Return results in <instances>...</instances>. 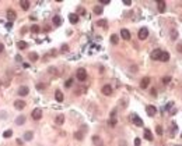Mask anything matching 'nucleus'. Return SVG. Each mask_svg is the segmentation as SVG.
<instances>
[{
    "label": "nucleus",
    "mask_w": 182,
    "mask_h": 146,
    "mask_svg": "<svg viewBox=\"0 0 182 146\" xmlns=\"http://www.w3.org/2000/svg\"><path fill=\"white\" fill-rule=\"evenodd\" d=\"M121 36H122V39H125V40H129V39H130V32H129L127 29H122Z\"/></svg>",
    "instance_id": "nucleus-12"
},
{
    "label": "nucleus",
    "mask_w": 182,
    "mask_h": 146,
    "mask_svg": "<svg viewBox=\"0 0 182 146\" xmlns=\"http://www.w3.org/2000/svg\"><path fill=\"white\" fill-rule=\"evenodd\" d=\"M67 50H69V46H67V45L62 46V52H67Z\"/></svg>",
    "instance_id": "nucleus-38"
},
{
    "label": "nucleus",
    "mask_w": 182,
    "mask_h": 146,
    "mask_svg": "<svg viewBox=\"0 0 182 146\" xmlns=\"http://www.w3.org/2000/svg\"><path fill=\"white\" fill-rule=\"evenodd\" d=\"M130 70H132V72H136L137 67H136V66H133V67H132V68H130Z\"/></svg>",
    "instance_id": "nucleus-46"
},
{
    "label": "nucleus",
    "mask_w": 182,
    "mask_h": 146,
    "mask_svg": "<svg viewBox=\"0 0 182 146\" xmlns=\"http://www.w3.org/2000/svg\"><path fill=\"white\" fill-rule=\"evenodd\" d=\"M28 59H30V60H32V61H36V60L39 59V56H38L36 53H34V52H32V53H30V54H28Z\"/></svg>",
    "instance_id": "nucleus-25"
},
{
    "label": "nucleus",
    "mask_w": 182,
    "mask_h": 146,
    "mask_svg": "<svg viewBox=\"0 0 182 146\" xmlns=\"http://www.w3.org/2000/svg\"><path fill=\"white\" fill-rule=\"evenodd\" d=\"M52 21H53V24L56 25V27H59V25L62 24V20H60V17H59V15H55Z\"/></svg>",
    "instance_id": "nucleus-22"
},
{
    "label": "nucleus",
    "mask_w": 182,
    "mask_h": 146,
    "mask_svg": "<svg viewBox=\"0 0 182 146\" xmlns=\"http://www.w3.org/2000/svg\"><path fill=\"white\" fill-rule=\"evenodd\" d=\"M170 81H171V78H170V77H164V78H163V82L165 83V85H167V83L170 82Z\"/></svg>",
    "instance_id": "nucleus-34"
},
{
    "label": "nucleus",
    "mask_w": 182,
    "mask_h": 146,
    "mask_svg": "<svg viewBox=\"0 0 182 146\" xmlns=\"http://www.w3.org/2000/svg\"><path fill=\"white\" fill-rule=\"evenodd\" d=\"M147 36H149V29H147V28H140L139 29V39L140 40L147 39Z\"/></svg>",
    "instance_id": "nucleus-2"
},
{
    "label": "nucleus",
    "mask_w": 182,
    "mask_h": 146,
    "mask_svg": "<svg viewBox=\"0 0 182 146\" xmlns=\"http://www.w3.org/2000/svg\"><path fill=\"white\" fill-rule=\"evenodd\" d=\"M118 40H119L118 35H112V36H111V42H112L113 45H116V43H118Z\"/></svg>",
    "instance_id": "nucleus-29"
},
{
    "label": "nucleus",
    "mask_w": 182,
    "mask_h": 146,
    "mask_svg": "<svg viewBox=\"0 0 182 146\" xmlns=\"http://www.w3.org/2000/svg\"><path fill=\"white\" fill-rule=\"evenodd\" d=\"M181 138H182V134H181Z\"/></svg>",
    "instance_id": "nucleus-48"
},
{
    "label": "nucleus",
    "mask_w": 182,
    "mask_h": 146,
    "mask_svg": "<svg viewBox=\"0 0 182 146\" xmlns=\"http://www.w3.org/2000/svg\"><path fill=\"white\" fill-rule=\"evenodd\" d=\"M150 93H151L153 96H157V90H155V89H151V92H150Z\"/></svg>",
    "instance_id": "nucleus-44"
},
{
    "label": "nucleus",
    "mask_w": 182,
    "mask_h": 146,
    "mask_svg": "<svg viewBox=\"0 0 182 146\" xmlns=\"http://www.w3.org/2000/svg\"><path fill=\"white\" fill-rule=\"evenodd\" d=\"M146 111H147V114H149L150 117H153V116H155V113H157V109H155L154 106H151V104H150V106H147V107H146Z\"/></svg>",
    "instance_id": "nucleus-6"
},
{
    "label": "nucleus",
    "mask_w": 182,
    "mask_h": 146,
    "mask_svg": "<svg viewBox=\"0 0 182 146\" xmlns=\"http://www.w3.org/2000/svg\"><path fill=\"white\" fill-rule=\"evenodd\" d=\"M132 121H133V124H134V125H137V127H143V121H142V118H140L139 116H136V114H133V116H132Z\"/></svg>",
    "instance_id": "nucleus-4"
},
{
    "label": "nucleus",
    "mask_w": 182,
    "mask_h": 146,
    "mask_svg": "<svg viewBox=\"0 0 182 146\" xmlns=\"http://www.w3.org/2000/svg\"><path fill=\"white\" fill-rule=\"evenodd\" d=\"M49 72H52V74H56V68H53V67H52V68H49Z\"/></svg>",
    "instance_id": "nucleus-42"
},
{
    "label": "nucleus",
    "mask_w": 182,
    "mask_h": 146,
    "mask_svg": "<svg viewBox=\"0 0 182 146\" xmlns=\"http://www.w3.org/2000/svg\"><path fill=\"white\" fill-rule=\"evenodd\" d=\"M171 36H172V39H176V31H172V32H171Z\"/></svg>",
    "instance_id": "nucleus-40"
},
{
    "label": "nucleus",
    "mask_w": 182,
    "mask_h": 146,
    "mask_svg": "<svg viewBox=\"0 0 182 146\" xmlns=\"http://www.w3.org/2000/svg\"><path fill=\"white\" fill-rule=\"evenodd\" d=\"M69 21L72 24H77V21H79V15L77 14H70L69 15Z\"/></svg>",
    "instance_id": "nucleus-15"
},
{
    "label": "nucleus",
    "mask_w": 182,
    "mask_h": 146,
    "mask_svg": "<svg viewBox=\"0 0 182 146\" xmlns=\"http://www.w3.org/2000/svg\"><path fill=\"white\" fill-rule=\"evenodd\" d=\"M31 116H32L34 120H41V117H42V110H41V109H34Z\"/></svg>",
    "instance_id": "nucleus-3"
},
{
    "label": "nucleus",
    "mask_w": 182,
    "mask_h": 146,
    "mask_svg": "<svg viewBox=\"0 0 182 146\" xmlns=\"http://www.w3.org/2000/svg\"><path fill=\"white\" fill-rule=\"evenodd\" d=\"M36 89H43V85L42 83H38V85H36Z\"/></svg>",
    "instance_id": "nucleus-43"
},
{
    "label": "nucleus",
    "mask_w": 182,
    "mask_h": 146,
    "mask_svg": "<svg viewBox=\"0 0 182 146\" xmlns=\"http://www.w3.org/2000/svg\"><path fill=\"white\" fill-rule=\"evenodd\" d=\"M15 60H17V61H21V56H15Z\"/></svg>",
    "instance_id": "nucleus-47"
},
{
    "label": "nucleus",
    "mask_w": 182,
    "mask_h": 146,
    "mask_svg": "<svg viewBox=\"0 0 182 146\" xmlns=\"http://www.w3.org/2000/svg\"><path fill=\"white\" fill-rule=\"evenodd\" d=\"M149 83H150V78L144 77L142 81H140V88H142V89H146V88L149 86Z\"/></svg>",
    "instance_id": "nucleus-9"
},
{
    "label": "nucleus",
    "mask_w": 182,
    "mask_h": 146,
    "mask_svg": "<svg viewBox=\"0 0 182 146\" xmlns=\"http://www.w3.org/2000/svg\"><path fill=\"white\" fill-rule=\"evenodd\" d=\"M144 138H146L147 140H153V134H151V131H150V129H147V128L144 129Z\"/></svg>",
    "instance_id": "nucleus-17"
},
{
    "label": "nucleus",
    "mask_w": 182,
    "mask_h": 146,
    "mask_svg": "<svg viewBox=\"0 0 182 146\" xmlns=\"http://www.w3.org/2000/svg\"><path fill=\"white\" fill-rule=\"evenodd\" d=\"M109 125H111V127H115V125H116V120L115 118H111V120H109Z\"/></svg>",
    "instance_id": "nucleus-33"
},
{
    "label": "nucleus",
    "mask_w": 182,
    "mask_h": 146,
    "mask_svg": "<svg viewBox=\"0 0 182 146\" xmlns=\"http://www.w3.org/2000/svg\"><path fill=\"white\" fill-rule=\"evenodd\" d=\"M11 135H13V131H11V129H7V131H4L3 136H4V138H10Z\"/></svg>",
    "instance_id": "nucleus-30"
},
{
    "label": "nucleus",
    "mask_w": 182,
    "mask_h": 146,
    "mask_svg": "<svg viewBox=\"0 0 182 146\" xmlns=\"http://www.w3.org/2000/svg\"><path fill=\"white\" fill-rule=\"evenodd\" d=\"M97 25H98V27H102V28H106L108 22H106V20H98L97 21Z\"/></svg>",
    "instance_id": "nucleus-24"
},
{
    "label": "nucleus",
    "mask_w": 182,
    "mask_h": 146,
    "mask_svg": "<svg viewBox=\"0 0 182 146\" xmlns=\"http://www.w3.org/2000/svg\"><path fill=\"white\" fill-rule=\"evenodd\" d=\"M77 79L79 81H85L87 79V71L84 68H79L77 70Z\"/></svg>",
    "instance_id": "nucleus-1"
},
{
    "label": "nucleus",
    "mask_w": 182,
    "mask_h": 146,
    "mask_svg": "<svg viewBox=\"0 0 182 146\" xmlns=\"http://www.w3.org/2000/svg\"><path fill=\"white\" fill-rule=\"evenodd\" d=\"M160 54H161V50H160V49H155V50L151 52L150 57H151V60H158V59H160Z\"/></svg>",
    "instance_id": "nucleus-11"
},
{
    "label": "nucleus",
    "mask_w": 182,
    "mask_h": 146,
    "mask_svg": "<svg viewBox=\"0 0 182 146\" xmlns=\"http://www.w3.org/2000/svg\"><path fill=\"white\" fill-rule=\"evenodd\" d=\"M14 106H15V109H18V110H22V109L25 107V102L24 100H15Z\"/></svg>",
    "instance_id": "nucleus-13"
},
{
    "label": "nucleus",
    "mask_w": 182,
    "mask_h": 146,
    "mask_svg": "<svg viewBox=\"0 0 182 146\" xmlns=\"http://www.w3.org/2000/svg\"><path fill=\"white\" fill-rule=\"evenodd\" d=\"M123 4H125V6H130L132 2H130V0H123Z\"/></svg>",
    "instance_id": "nucleus-36"
},
{
    "label": "nucleus",
    "mask_w": 182,
    "mask_h": 146,
    "mask_svg": "<svg viewBox=\"0 0 182 146\" xmlns=\"http://www.w3.org/2000/svg\"><path fill=\"white\" fill-rule=\"evenodd\" d=\"M72 83H73V79L70 78V79H67L66 82H64V86H66V88H70V86H72Z\"/></svg>",
    "instance_id": "nucleus-31"
},
{
    "label": "nucleus",
    "mask_w": 182,
    "mask_h": 146,
    "mask_svg": "<svg viewBox=\"0 0 182 146\" xmlns=\"http://www.w3.org/2000/svg\"><path fill=\"white\" fill-rule=\"evenodd\" d=\"M134 146H140V139H139V138L134 139Z\"/></svg>",
    "instance_id": "nucleus-39"
},
{
    "label": "nucleus",
    "mask_w": 182,
    "mask_h": 146,
    "mask_svg": "<svg viewBox=\"0 0 182 146\" xmlns=\"http://www.w3.org/2000/svg\"><path fill=\"white\" fill-rule=\"evenodd\" d=\"M160 61H163V63H167L168 60H170V53L168 52H161V54H160Z\"/></svg>",
    "instance_id": "nucleus-7"
},
{
    "label": "nucleus",
    "mask_w": 182,
    "mask_h": 146,
    "mask_svg": "<svg viewBox=\"0 0 182 146\" xmlns=\"http://www.w3.org/2000/svg\"><path fill=\"white\" fill-rule=\"evenodd\" d=\"M94 13L95 14H102V7L101 6H95L94 7Z\"/></svg>",
    "instance_id": "nucleus-28"
},
{
    "label": "nucleus",
    "mask_w": 182,
    "mask_h": 146,
    "mask_svg": "<svg viewBox=\"0 0 182 146\" xmlns=\"http://www.w3.org/2000/svg\"><path fill=\"white\" fill-rule=\"evenodd\" d=\"M31 29H32V32H35V33H36V32H39V27H36V25H34Z\"/></svg>",
    "instance_id": "nucleus-35"
},
{
    "label": "nucleus",
    "mask_w": 182,
    "mask_h": 146,
    "mask_svg": "<svg viewBox=\"0 0 182 146\" xmlns=\"http://www.w3.org/2000/svg\"><path fill=\"white\" fill-rule=\"evenodd\" d=\"M7 18H9V20H10V22H11V21L15 18V13L13 11V10H9V11H7Z\"/></svg>",
    "instance_id": "nucleus-21"
},
{
    "label": "nucleus",
    "mask_w": 182,
    "mask_h": 146,
    "mask_svg": "<svg viewBox=\"0 0 182 146\" xmlns=\"http://www.w3.org/2000/svg\"><path fill=\"white\" fill-rule=\"evenodd\" d=\"M93 143H94L95 146H104V142H102V139H101L98 135H94L93 136Z\"/></svg>",
    "instance_id": "nucleus-10"
},
{
    "label": "nucleus",
    "mask_w": 182,
    "mask_h": 146,
    "mask_svg": "<svg viewBox=\"0 0 182 146\" xmlns=\"http://www.w3.org/2000/svg\"><path fill=\"white\" fill-rule=\"evenodd\" d=\"M32 136H34V134H32L31 131H27V132L24 134V139H25V140H31V139H32Z\"/></svg>",
    "instance_id": "nucleus-26"
},
{
    "label": "nucleus",
    "mask_w": 182,
    "mask_h": 146,
    "mask_svg": "<svg viewBox=\"0 0 182 146\" xmlns=\"http://www.w3.org/2000/svg\"><path fill=\"white\" fill-rule=\"evenodd\" d=\"M100 3L101 4H109V0H101Z\"/></svg>",
    "instance_id": "nucleus-41"
},
{
    "label": "nucleus",
    "mask_w": 182,
    "mask_h": 146,
    "mask_svg": "<svg viewBox=\"0 0 182 146\" xmlns=\"http://www.w3.org/2000/svg\"><path fill=\"white\" fill-rule=\"evenodd\" d=\"M20 4H21V9L22 10H28V9H30V2H27V0H21Z\"/></svg>",
    "instance_id": "nucleus-19"
},
{
    "label": "nucleus",
    "mask_w": 182,
    "mask_h": 146,
    "mask_svg": "<svg viewBox=\"0 0 182 146\" xmlns=\"http://www.w3.org/2000/svg\"><path fill=\"white\" fill-rule=\"evenodd\" d=\"M55 121H56V124H59V125H62L64 122V116H56V120H55Z\"/></svg>",
    "instance_id": "nucleus-23"
},
{
    "label": "nucleus",
    "mask_w": 182,
    "mask_h": 146,
    "mask_svg": "<svg viewBox=\"0 0 182 146\" xmlns=\"http://www.w3.org/2000/svg\"><path fill=\"white\" fill-rule=\"evenodd\" d=\"M155 131H157L158 135H163V128H161V125H157V127H155Z\"/></svg>",
    "instance_id": "nucleus-32"
},
{
    "label": "nucleus",
    "mask_w": 182,
    "mask_h": 146,
    "mask_svg": "<svg viewBox=\"0 0 182 146\" xmlns=\"http://www.w3.org/2000/svg\"><path fill=\"white\" fill-rule=\"evenodd\" d=\"M55 98H56V100H58V102H63L64 96H63V93H62L60 90H56V93H55Z\"/></svg>",
    "instance_id": "nucleus-18"
},
{
    "label": "nucleus",
    "mask_w": 182,
    "mask_h": 146,
    "mask_svg": "<svg viewBox=\"0 0 182 146\" xmlns=\"http://www.w3.org/2000/svg\"><path fill=\"white\" fill-rule=\"evenodd\" d=\"M17 47L21 49V50H22V49H27L28 47V43H27V42H24V40H18L17 42Z\"/></svg>",
    "instance_id": "nucleus-16"
},
{
    "label": "nucleus",
    "mask_w": 182,
    "mask_h": 146,
    "mask_svg": "<svg viewBox=\"0 0 182 146\" xmlns=\"http://www.w3.org/2000/svg\"><path fill=\"white\" fill-rule=\"evenodd\" d=\"M3 50H4V45H3V43H0V53H2Z\"/></svg>",
    "instance_id": "nucleus-45"
},
{
    "label": "nucleus",
    "mask_w": 182,
    "mask_h": 146,
    "mask_svg": "<svg viewBox=\"0 0 182 146\" xmlns=\"http://www.w3.org/2000/svg\"><path fill=\"white\" fill-rule=\"evenodd\" d=\"M83 136H84V135H83V132H81V131H77L76 134H74V138H76L77 140H81V139H83Z\"/></svg>",
    "instance_id": "nucleus-27"
},
{
    "label": "nucleus",
    "mask_w": 182,
    "mask_h": 146,
    "mask_svg": "<svg viewBox=\"0 0 182 146\" xmlns=\"http://www.w3.org/2000/svg\"><path fill=\"white\" fill-rule=\"evenodd\" d=\"M102 93L105 96H111L112 95V88H111V85H104L102 86Z\"/></svg>",
    "instance_id": "nucleus-8"
},
{
    "label": "nucleus",
    "mask_w": 182,
    "mask_h": 146,
    "mask_svg": "<svg viewBox=\"0 0 182 146\" xmlns=\"http://www.w3.org/2000/svg\"><path fill=\"white\" fill-rule=\"evenodd\" d=\"M6 28H7V29H11V28H13V22H7Z\"/></svg>",
    "instance_id": "nucleus-37"
},
{
    "label": "nucleus",
    "mask_w": 182,
    "mask_h": 146,
    "mask_svg": "<svg viewBox=\"0 0 182 146\" xmlns=\"http://www.w3.org/2000/svg\"><path fill=\"white\" fill-rule=\"evenodd\" d=\"M157 4H158V11H160V13L165 11V2H164V0H158Z\"/></svg>",
    "instance_id": "nucleus-14"
},
{
    "label": "nucleus",
    "mask_w": 182,
    "mask_h": 146,
    "mask_svg": "<svg viewBox=\"0 0 182 146\" xmlns=\"http://www.w3.org/2000/svg\"><path fill=\"white\" fill-rule=\"evenodd\" d=\"M25 122V116H20V117H17V120H15V124L17 125H22Z\"/></svg>",
    "instance_id": "nucleus-20"
},
{
    "label": "nucleus",
    "mask_w": 182,
    "mask_h": 146,
    "mask_svg": "<svg viewBox=\"0 0 182 146\" xmlns=\"http://www.w3.org/2000/svg\"><path fill=\"white\" fill-rule=\"evenodd\" d=\"M18 95L20 96H27L28 93H30V89H28V86H20L18 88Z\"/></svg>",
    "instance_id": "nucleus-5"
}]
</instances>
